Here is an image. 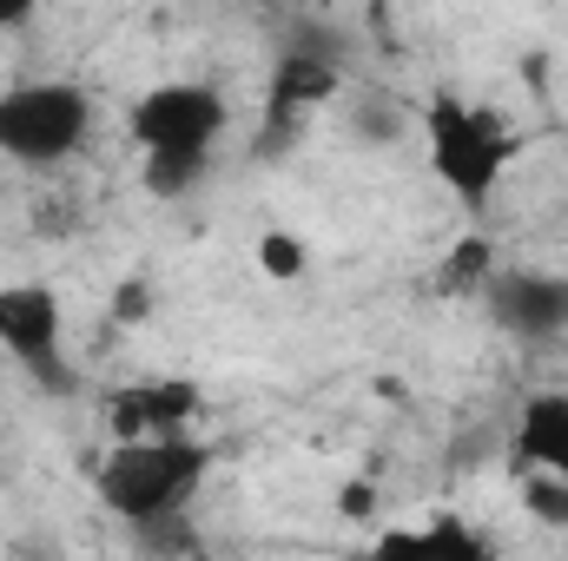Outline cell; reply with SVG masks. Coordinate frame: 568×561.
<instances>
[{"mask_svg": "<svg viewBox=\"0 0 568 561\" xmlns=\"http://www.w3.org/2000/svg\"><path fill=\"white\" fill-rule=\"evenodd\" d=\"M232 126V100L212 80H159L126 100V145L140 159V178L152 198H185Z\"/></svg>", "mask_w": 568, "mask_h": 561, "instance_id": "1", "label": "cell"}, {"mask_svg": "<svg viewBox=\"0 0 568 561\" xmlns=\"http://www.w3.org/2000/svg\"><path fill=\"white\" fill-rule=\"evenodd\" d=\"M417 140H424V165L429 178L469 212L483 218L496 205V192L509 185L523 140L509 126V113H496L489 100H469V93H429L424 113H417Z\"/></svg>", "mask_w": 568, "mask_h": 561, "instance_id": "2", "label": "cell"}, {"mask_svg": "<svg viewBox=\"0 0 568 561\" xmlns=\"http://www.w3.org/2000/svg\"><path fill=\"white\" fill-rule=\"evenodd\" d=\"M212 476V449L179 429V436H126V442H106V456L93 462V496L113 522L145 529V522H165L179 509L199 502Z\"/></svg>", "mask_w": 568, "mask_h": 561, "instance_id": "3", "label": "cell"}, {"mask_svg": "<svg viewBox=\"0 0 568 561\" xmlns=\"http://www.w3.org/2000/svg\"><path fill=\"white\" fill-rule=\"evenodd\" d=\"M100 106L80 80H13L0 86V159L20 172H60L93 145Z\"/></svg>", "mask_w": 568, "mask_h": 561, "instance_id": "4", "label": "cell"}, {"mask_svg": "<svg viewBox=\"0 0 568 561\" xmlns=\"http://www.w3.org/2000/svg\"><path fill=\"white\" fill-rule=\"evenodd\" d=\"M0 357L47 397H67L80 384L67 350V297L47 278L0 284Z\"/></svg>", "mask_w": 568, "mask_h": 561, "instance_id": "5", "label": "cell"}, {"mask_svg": "<svg viewBox=\"0 0 568 561\" xmlns=\"http://www.w3.org/2000/svg\"><path fill=\"white\" fill-rule=\"evenodd\" d=\"M476 304H483L489 324H496L503 337H516V344H562L568 337V272L503 265Z\"/></svg>", "mask_w": 568, "mask_h": 561, "instance_id": "6", "label": "cell"}, {"mask_svg": "<svg viewBox=\"0 0 568 561\" xmlns=\"http://www.w3.org/2000/svg\"><path fill=\"white\" fill-rule=\"evenodd\" d=\"M106 442H126V436H179L205 417V390L192 377H140V384H120L106 397Z\"/></svg>", "mask_w": 568, "mask_h": 561, "instance_id": "7", "label": "cell"}, {"mask_svg": "<svg viewBox=\"0 0 568 561\" xmlns=\"http://www.w3.org/2000/svg\"><path fill=\"white\" fill-rule=\"evenodd\" d=\"M337 86H344V73H337L331 53H317V47H291L278 67H272V93H265V106H272V133H278V126H297V120H311V113H324V106L337 100Z\"/></svg>", "mask_w": 568, "mask_h": 561, "instance_id": "8", "label": "cell"}, {"mask_svg": "<svg viewBox=\"0 0 568 561\" xmlns=\"http://www.w3.org/2000/svg\"><path fill=\"white\" fill-rule=\"evenodd\" d=\"M509 456H516V469L568 476V390H536V397L516 410Z\"/></svg>", "mask_w": 568, "mask_h": 561, "instance_id": "9", "label": "cell"}, {"mask_svg": "<svg viewBox=\"0 0 568 561\" xmlns=\"http://www.w3.org/2000/svg\"><path fill=\"white\" fill-rule=\"evenodd\" d=\"M496 272H503L496 238H489V232H463V238L443 252V265H436V290H443V297H483Z\"/></svg>", "mask_w": 568, "mask_h": 561, "instance_id": "10", "label": "cell"}, {"mask_svg": "<svg viewBox=\"0 0 568 561\" xmlns=\"http://www.w3.org/2000/svg\"><path fill=\"white\" fill-rule=\"evenodd\" d=\"M384 549H443V555H483L489 542L476 536V529H463L456 516H436L424 529H390L384 536Z\"/></svg>", "mask_w": 568, "mask_h": 561, "instance_id": "11", "label": "cell"}, {"mask_svg": "<svg viewBox=\"0 0 568 561\" xmlns=\"http://www.w3.org/2000/svg\"><path fill=\"white\" fill-rule=\"evenodd\" d=\"M258 272L272 284H297L304 272H311V245H304V232H284V225H272L265 238H258Z\"/></svg>", "mask_w": 568, "mask_h": 561, "instance_id": "12", "label": "cell"}, {"mask_svg": "<svg viewBox=\"0 0 568 561\" xmlns=\"http://www.w3.org/2000/svg\"><path fill=\"white\" fill-rule=\"evenodd\" d=\"M523 509H529V522H542V529H568V476L523 469Z\"/></svg>", "mask_w": 568, "mask_h": 561, "instance_id": "13", "label": "cell"}, {"mask_svg": "<svg viewBox=\"0 0 568 561\" xmlns=\"http://www.w3.org/2000/svg\"><path fill=\"white\" fill-rule=\"evenodd\" d=\"M145 310H152V284L145 278H120L113 284V317H120V324H140Z\"/></svg>", "mask_w": 568, "mask_h": 561, "instance_id": "14", "label": "cell"}, {"mask_svg": "<svg viewBox=\"0 0 568 561\" xmlns=\"http://www.w3.org/2000/svg\"><path fill=\"white\" fill-rule=\"evenodd\" d=\"M33 13H40V0H0V33H20V27H33Z\"/></svg>", "mask_w": 568, "mask_h": 561, "instance_id": "15", "label": "cell"}, {"mask_svg": "<svg viewBox=\"0 0 568 561\" xmlns=\"http://www.w3.org/2000/svg\"><path fill=\"white\" fill-rule=\"evenodd\" d=\"M344 516H371V489H364V482L344 489Z\"/></svg>", "mask_w": 568, "mask_h": 561, "instance_id": "16", "label": "cell"}]
</instances>
